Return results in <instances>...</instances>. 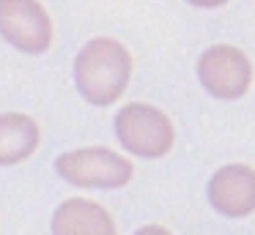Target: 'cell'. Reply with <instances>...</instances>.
<instances>
[{
  "label": "cell",
  "mask_w": 255,
  "mask_h": 235,
  "mask_svg": "<svg viewBox=\"0 0 255 235\" xmlns=\"http://www.w3.org/2000/svg\"><path fill=\"white\" fill-rule=\"evenodd\" d=\"M132 79V52L116 38H91L74 58V85L94 107H110Z\"/></svg>",
  "instance_id": "cell-1"
},
{
  "label": "cell",
  "mask_w": 255,
  "mask_h": 235,
  "mask_svg": "<svg viewBox=\"0 0 255 235\" xmlns=\"http://www.w3.org/2000/svg\"><path fill=\"white\" fill-rule=\"evenodd\" d=\"M116 137L137 158H162L173 151L176 142L170 118L159 107L143 101H132L118 109Z\"/></svg>",
  "instance_id": "cell-2"
},
{
  "label": "cell",
  "mask_w": 255,
  "mask_h": 235,
  "mask_svg": "<svg viewBox=\"0 0 255 235\" xmlns=\"http://www.w3.org/2000/svg\"><path fill=\"white\" fill-rule=\"evenodd\" d=\"M55 172L83 189H121L134 178V164L110 148H77L55 158Z\"/></svg>",
  "instance_id": "cell-3"
},
{
  "label": "cell",
  "mask_w": 255,
  "mask_h": 235,
  "mask_svg": "<svg viewBox=\"0 0 255 235\" xmlns=\"http://www.w3.org/2000/svg\"><path fill=\"white\" fill-rule=\"evenodd\" d=\"M198 79L203 90L214 98L233 101L250 90L253 82V63L239 47L231 44H211L198 58Z\"/></svg>",
  "instance_id": "cell-4"
},
{
  "label": "cell",
  "mask_w": 255,
  "mask_h": 235,
  "mask_svg": "<svg viewBox=\"0 0 255 235\" xmlns=\"http://www.w3.org/2000/svg\"><path fill=\"white\" fill-rule=\"evenodd\" d=\"M0 30L14 49L28 55H41L52 44V19L36 0H3Z\"/></svg>",
  "instance_id": "cell-5"
},
{
  "label": "cell",
  "mask_w": 255,
  "mask_h": 235,
  "mask_svg": "<svg viewBox=\"0 0 255 235\" xmlns=\"http://www.w3.org/2000/svg\"><path fill=\"white\" fill-rule=\"evenodd\" d=\"M206 194L220 216H250L255 211V169L250 164H225L211 175Z\"/></svg>",
  "instance_id": "cell-6"
},
{
  "label": "cell",
  "mask_w": 255,
  "mask_h": 235,
  "mask_svg": "<svg viewBox=\"0 0 255 235\" xmlns=\"http://www.w3.org/2000/svg\"><path fill=\"white\" fill-rule=\"evenodd\" d=\"M52 235H118V227L105 205L72 197L52 213Z\"/></svg>",
  "instance_id": "cell-7"
},
{
  "label": "cell",
  "mask_w": 255,
  "mask_h": 235,
  "mask_svg": "<svg viewBox=\"0 0 255 235\" xmlns=\"http://www.w3.org/2000/svg\"><path fill=\"white\" fill-rule=\"evenodd\" d=\"M39 148V123L28 115L6 112L0 118V164L14 167Z\"/></svg>",
  "instance_id": "cell-8"
},
{
  "label": "cell",
  "mask_w": 255,
  "mask_h": 235,
  "mask_svg": "<svg viewBox=\"0 0 255 235\" xmlns=\"http://www.w3.org/2000/svg\"><path fill=\"white\" fill-rule=\"evenodd\" d=\"M134 235H173L167 227H162V224H145V227H140Z\"/></svg>",
  "instance_id": "cell-9"
}]
</instances>
